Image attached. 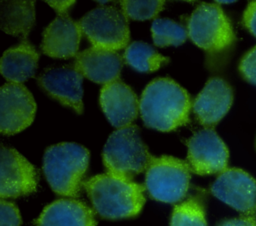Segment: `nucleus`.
<instances>
[{
  "mask_svg": "<svg viewBox=\"0 0 256 226\" xmlns=\"http://www.w3.org/2000/svg\"><path fill=\"white\" fill-rule=\"evenodd\" d=\"M191 107L188 92L173 79L161 77L152 80L142 92L139 112L146 127L169 132L189 121Z\"/></svg>",
  "mask_w": 256,
  "mask_h": 226,
  "instance_id": "obj_1",
  "label": "nucleus"
},
{
  "mask_svg": "<svg viewBox=\"0 0 256 226\" xmlns=\"http://www.w3.org/2000/svg\"><path fill=\"white\" fill-rule=\"evenodd\" d=\"M94 211L102 218L117 220L137 216L145 203L144 186L111 173L98 174L83 182Z\"/></svg>",
  "mask_w": 256,
  "mask_h": 226,
  "instance_id": "obj_2",
  "label": "nucleus"
},
{
  "mask_svg": "<svg viewBox=\"0 0 256 226\" xmlns=\"http://www.w3.org/2000/svg\"><path fill=\"white\" fill-rule=\"evenodd\" d=\"M89 164V151L82 145L63 142L52 145L43 156V172L58 195L77 197Z\"/></svg>",
  "mask_w": 256,
  "mask_h": 226,
  "instance_id": "obj_3",
  "label": "nucleus"
},
{
  "mask_svg": "<svg viewBox=\"0 0 256 226\" xmlns=\"http://www.w3.org/2000/svg\"><path fill=\"white\" fill-rule=\"evenodd\" d=\"M190 40L203 49L209 59L225 56L236 37L229 18L218 4L201 3L187 19Z\"/></svg>",
  "mask_w": 256,
  "mask_h": 226,
  "instance_id": "obj_4",
  "label": "nucleus"
},
{
  "mask_svg": "<svg viewBox=\"0 0 256 226\" xmlns=\"http://www.w3.org/2000/svg\"><path fill=\"white\" fill-rule=\"evenodd\" d=\"M152 157L136 125L114 131L102 152L103 163L108 173L130 179L146 171Z\"/></svg>",
  "mask_w": 256,
  "mask_h": 226,
  "instance_id": "obj_5",
  "label": "nucleus"
},
{
  "mask_svg": "<svg viewBox=\"0 0 256 226\" xmlns=\"http://www.w3.org/2000/svg\"><path fill=\"white\" fill-rule=\"evenodd\" d=\"M190 171L187 161L169 155L153 156L146 169L145 188L157 201L177 203L188 192Z\"/></svg>",
  "mask_w": 256,
  "mask_h": 226,
  "instance_id": "obj_6",
  "label": "nucleus"
},
{
  "mask_svg": "<svg viewBox=\"0 0 256 226\" xmlns=\"http://www.w3.org/2000/svg\"><path fill=\"white\" fill-rule=\"evenodd\" d=\"M79 23L93 47L116 52L129 43L128 18L116 6H98L87 12Z\"/></svg>",
  "mask_w": 256,
  "mask_h": 226,
  "instance_id": "obj_7",
  "label": "nucleus"
},
{
  "mask_svg": "<svg viewBox=\"0 0 256 226\" xmlns=\"http://www.w3.org/2000/svg\"><path fill=\"white\" fill-rule=\"evenodd\" d=\"M187 163L190 170L198 175L221 173L227 169L228 148L214 128H203L186 142Z\"/></svg>",
  "mask_w": 256,
  "mask_h": 226,
  "instance_id": "obj_8",
  "label": "nucleus"
},
{
  "mask_svg": "<svg viewBox=\"0 0 256 226\" xmlns=\"http://www.w3.org/2000/svg\"><path fill=\"white\" fill-rule=\"evenodd\" d=\"M83 78L84 76L74 64H67L45 69L37 77V83L50 98L74 110L77 114H82Z\"/></svg>",
  "mask_w": 256,
  "mask_h": 226,
  "instance_id": "obj_9",
  "label": "nucleus"
},
{
  "mask_svg": "<svg viewBox=\"0 0 256 226\" xmlns=\"http://www.w3.org/2000/svg\"><path fill=\"white\" fill-rule=\"evenodd\" d=\"M36 103L30 91L22 84L6 83L0 90V130L13 135L32 124Z\"/></svg>",
  "mask_w": 256,
  "mask_h": 226,
  "instance_id": "obj_10",
  "label": "nucleus"
},
{
  "mask_svg": "<svg viewBox=\"0 0 256 226\" xmlns=\"http://www.w3.org/2000/svg\"><path fill=\"white\" fill-rule=\"evenodd\" d=\"M211 193L244 215L256 212V180L239 168H227L211 185Z\"/></svg>",
  "mask_w": 256,
  "mask_h": 226,
  "instance_id": "obj_11",
  "label": "nucleus"
},
{
  "mask_svg": "<svg viewBox=\"0 0 256 226\" xmlns=\"http://www.w3.org/2000/svg\"><path fill=\"white\" fill-rule=\"evenodd\" d=\"M1 199L26 196L36 191L38 175L35 167L13 148L1 147Z\"/></svg>",
  "mask_w": 256,
  "mask_h": 226,
  "instance_id": "obj_12",
  "label": "nucleus"
},
{
  "mask_svg": "<svg viewBox=\"0 0 256 226\" xmlns=\"http://www.w3.org/2000/svg\"><path fill=\"white\" fill-rule=\"evenodd\" d=\"M233 102V89L220 77L210 78L193 101L192 108L198 122L213 128L229 111Z\"/></svg>",
  "mask_w": 256,
  "mask_h": 226,
  "instance_id": "obj_13",
  "label": "nucleus"
},
{
  "mask_svg": "<svg viewBox=\"0 0 256 226\" xmlns=\"http://www.w3.org/2000/svg\"><path fill=\"white\" fill-rule=\"evenodd\" d=\"M82 34L79 21H74L68 13L58 14L42 33L41 50L52 58H75Z\"/></svg>",
  "mask_w": 256,
  "mask_h": 226,
  "instance_id": "obj_14",
  "label": "nucleus"
},
{
  "mask_svg": "<svg viewBox=\"0 0 256 226\" xmlns=\"http://www.w3.org/2000/svg\"><path fill=\"white\" fill-rule=\"evenodd\" d=\"M99 101L107 119L117 129L131 125L139 112L137 95L119 79L102 87Z\"/></svg>",
  "mask_w": 256,
  "mask_h": 226,
  "instance_id": "obj_15",
  "label": "nucleus"
},
{
  "mask_svg": "<svg viewBox=\"0 0 256 226\" xmlns=\"http://www.w3.org/2000/svg\"><path fill=\"white\" fill-rule=\"evenodd\" d=\"M123 62L119 53L92 46L79 52L73 64L84 77L105 85L119 78Z\"/></svg>",
  "mask_w": 256,
  "mask_h": 226,
  "instance_id": "obj_16",
  "label": "nucleus"
},
{
  "mask_svg": "<svg viewBox=\"0 0 256 226\" xmlns=\"http://www.w3.org/2000/svg\"><path fill=\"white\" fill-rule=\"evenodd\" d=\"M36 226H96L94 212L84 202L62 198L48 204L34 220Z\"/></svg>",
  "mask_w": 256,
  "mask_h": 226,
  "instance_id": "obj_17",
  "label": "nucleus"
},
{
  "mask_svg": "<svg viewBox=\"0 0 256 226\" xmlns=\"http://www.w3.org/2000/svg\"><path fill=\"white\" fill-rule=\"evenodd\" d=\"M39 52L28 41H21L8 48L1 58L0 70L9 83L22 84L35 75L38 67Z\"/></svg>",
  "mask_w": 256,
  "mask_h": 226,
  "instance_id": "obj_18",
  "label": "nucleus"
},
{
  "mask_svg": "<svg viewBox=\"0 0 256 226\" xmlns=\"http://www.w3.org/2000/svg\"><path fill=\"white\" fill-rule=\"evenodd\" d=\"M34 1H1V29L7 34L27 39L35 24Z\"/></svg>",
  "mask_w": 256,
  "mask_h": 226,
  "instance_id": "obj_19",
  "label": "nucleus"
},
{
  "mask_svg": "<svg viewBox=\"0 0 256 226\" xmlns=\"http://www.w3.org/2000/svg\"><path fill=\"white\" fill-rule=\"evenodd\" d=\"M123 59L133 69L145 73L154 72L169 62V58L162 56L152 46L141 41L129 44L125 49Z\"/></svg>",
  "mask_w": 256,
  "mask_h": 226,
  "instance_id": "obj_20",
  "label": "nucleus"
},
{
  "mask_svg": "<svg viewBox=\"0 0 256 226\" xmlns=\"http://www.w3.org/2000/svg\"><path fill=\"white\" fill-rule=\"evenodd\" d=\"M151 32L154 44L159 47L179 46L188 38L186 27L168 18H156Z\"/></svg>",
  "mask_w": 256,
  "mask_h": 226,
  "instance_id": "obj_21",
  "label": "nucleus"
},
{
  "mask_svg": "<svg viewBox=\"0 0 256 226\" xmlns=\"http://www.w3.org/2000/svg\"><path fill=\"white\" fill-rule=\"evenodd\" d=\"M170 226H208L202 200L191 197L176 205L171 215Z\"/></svg>",
  "mask_w": 256,
  "mask_h": 226,
  "instance_id": "obj_22",
  "label": "nucleus"
},
{
  "mask_svg": "<svg viewBox=\"0 0 256 226\" xmlns=\"http://www.w3.org/2000/svg\"><path fill=\"white\" fill-rule=\"evenodd\" d=\"M165 1H121V9L127 18L147 20L155 18L164 8Z\"/></svg>",
  "mask_w": 256,
  "mask_h": 226,
  "instance_id": "obj_23",
  "label": "nucleus"
},
{
  "mask_svg": "<svg viewBox=\"0 0 256 226\" xmlns=\"http://www.w3.org/2000/svg\"><path fill=\"white\" fill-rule=\"evenodd\" d=\"M238 68L241 76L246 81L256 85V46L241 58Z\"/></svg>",
  "mask_w": 256,
  "mask_h": 226,
  "instance_id": "obj_24",
  "label": "nucleus"
},
{
  "mask_svg": "<svg viewBox=\"0 0 256 226\" xmlns=\"http://www.w3.org/2000/svg\"><path fill=\"white\" fill-rule=\"evenodd\" d=\"M21 216L17 206L5 199L0 201V226H20Z\"/></svg>",
  "mask_w": 256,
  "mask_h": 226,
  "instance_id": "obj_25",
  "label": "nucleus"
},
{
  "mask_svg": "<svg viewBox=\"0 0 256 226\" xmlns=\"http://www.w3.org/2000/svg\"><path fill=\"white\" fill-rule=\"evenodd\" d=\"M245 28L256 37V1H251L247 5L242 18Z\"/></svg>",
  "mask_w": 256,
  "mask_h": 226,
  "instance_id": "obj_26",
  "label": "nucleus"
},
{
  "mask_svg": "<svg viewBox=\"0 0 256 226\" xmlns=\"http://www.w3.org/2000/svg\"><path fill=\"white\" fill-rule=\"evenodd\" d=\"M217 226H256V218L254 215H243L237 218L225 219Z\"/></svg>",
  "mask_w": 256,
  "mask_h": 226,
  "instance_id": "obj_27",
  "label": "nucleus"
},
{
  "mask_svg": "<svg viewBox=\"0 0 256 226\" xmlns=\"http://www.w3.org/2000/svg\"><path fill=\"white\" fill-rule=\"evenodd\" d=\"M49 6H51L57 14L68 13L69 8L75 4V1H45Z\"/></svg>",
  "mask_w": 256,
  "mask_h": 226,
  "instance_id": "obj_28",
  "label": "nucleus"
},
{
  "mask_svg": "<svg viewBox=\"0 0 256 226\" xmlns=\"http://www.w3.org/2000/svg\"><path fill=\"white\" fill-rule=\"evenodd\" d=\"M234 1H217L216 3H223V4H229V3H233Z\"/></svg>",
  "mask_w": 256,
  "mask_h": 226,
  "instance_id": "obj_29",
  "label": "nucleus"
}]
</instances>
